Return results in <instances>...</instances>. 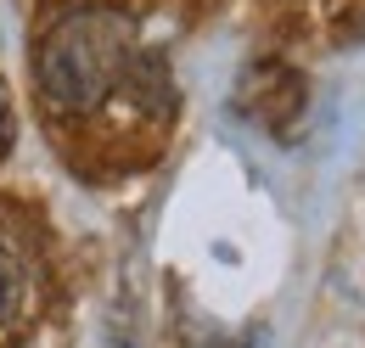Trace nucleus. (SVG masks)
Instances as JSON below:
<instances>
[{
  "instance_id": "nucleus-2",
  "label": "nucleus",
  "mask_w": 365,
  "mask_h": 348,
  "mask_svg": "<svg viewBox=\"0 0 365 348\" xmlns=\"http://www.w3.org/2000/svg\"><path fill=\"white\" fill-rule=\"evenodd\" d=\"M17 304H23V264H17V253L0 242V326L17 314Z\"/></svg>"
},
{
  "instance_id": "nucleus-1",
  "label": "nucleus",
  "mask_w": 365,
  "mask_h": 348,
  "mask_svg": "<svg viewBox=\"0 0 365 348\" xmlns=\"http://www.w3.org/2000/svg\"><path fill=\"white\" fill-rule=\"evenodd\" d=\"M135 68V23L118 6L62 11L34 51V85L56 113H96Z\"/></svg>"
},
{
  "instance_id": "nucleus-4",
  "label": "nucleus",
  "mask_w": 365,
  "mask_h": 348,
  "mask_svg": "<svg viewBox=\"0 0 365 348\" xmlns=\"http://www.w3.org/2000/svg\"><path fill=\"white\" fill-rule=\"evenodd\" d=\"M118 348H135V343H118Z\"/></svg>"
},
{
  "instance_id": "nucleus-3",
  "label": "nucleus",
  "mask_w": 365,
  "mask_h": 348,
  "mask_svg": "<svg viewBox=\"0 0 365 348\" xmlns=\"http://www.w3.org/2000/svg\"><path fill=\"white\" fill-rule=\"evenodd\" d=\"M11 135H17V118H11V96H6V85H0V158L11 152Z\"/></svg>"
}]
</instances>
